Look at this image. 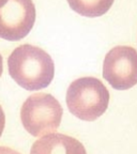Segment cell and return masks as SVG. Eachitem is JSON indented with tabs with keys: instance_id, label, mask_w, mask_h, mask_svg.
<instances>
[{
	"instance_id": "cell-9",
	"label": "cell",
	"mask_w": 137,
	"mask_h": 154,
	"mask_svg": "<svg viewBox=\"0 0 137 154\" xmlns=\"http://www.w3.org/2000/svg\"><path fill=\"white\" fill-rule=\"evenodd\" d=\"M0 154H19V153H17V152L14 151V150L9 149V148L0 147Z\"/></svg>"
},
{
	"instance_id": "cell-5",
	"label": "cell",
	"mask_w": 137,
	"mask_h": 154,
	"mask_svg": "<svg viewBox=\"0 0 137 154\" xmlns=\"http://www.w3.org/2000/svg\"><path fill=\"white\" fill-rule=\"evenodd\" d=\"M36 22V7L32 0H8L0 8V38L19 41L31 31Z\"/></svg>"
},
{
	"instance_id": "cell-1",
	"label": "cell",
	"mask_w": 137,
	"mask_h": 154,
	"mask_svg": "<svg viewBox=\"0 0 137 154\" xmlns=\"http://www.w3.org/2000/svg\"><path fill=\"white\" fill-rule=\"evenodd\" d=\"M8 67L15 82L28 91L48 87L55 75V64L51 56L30 44L15 48L9 56Z\"/></svg>"
},
{
	"instance_id": "cell-2",
	"label": "cell",
	"mask_w": 137,
	"mask_h": 154,
	"mask_svg": "<svg viewBox=\"0 0 137 154\" xmlns=\"http://www.w3.org/2000/svg\"><path fill=\"white\" fill-rule=\"evenodd\" d=\"M108 104V90L95 77L78 78L67 88V108L73 116L80 120H96L106 111Z\"/></svg>"
},
{
	"instance_id": "cell-6",
	"label": "cell",
	"mask_w": 137,
	"mask_h": 154,
	"mask_svg": "<svg viewBox=\"0 0 137 154\" xmlns=\"http://www.w3.org/2000/svg\"><path fill=\"white\" fill-rule=\"evenodd\" d=\"M30 154H87V152L83 143L75 138L51 133L32 144Z\"/></svg>"
},
{
	"instance_id": "cell-11",
	"label": "cell",
	"mask_w": 137,
	"mask_h": 154,
	"mask_svg": "<svg viewBox=\"0 0 137 154\" xmlns=\"http://www.w3.org/2000/svg\"><path fill=\"white\" fill-rule=\"evenodd\" d=\"M7 2H8V0H0V8H2Z\"/></svg>"
},
{
	"instance_id": "cell-3",
	"label": "cell",
	"mask_w": 137,
	"mask_h": 154,
	"mask_svg": "<svg viewBox=\"0 0 137 154\" xmlns=\"http://www.w3.org/2000/svg\"><path fill=\"white\" fill-rule=\"evenodd\" d=\"M63 109L51 94L34 93L23 104L20 120L25 130L33 137H40L57 131Z\"/></svg>"
},
{
	"instance_id": "cell-8",
	"label": "cell",
	"mask_w": 137,
	"mask_h": 154,
	"mask_svg": "<svg viewBox=\"0 0 137 154\" xmlns=\"http://www.w3.org/2000/svg\"><path fill=\"white\" fill-rule=\"evenodd\" d=\"M5 126V111H3L2 107L0 106V137H1V135H2Z\"/></svg>"
},
{
	"instance_id": "cell-4",
	"label": "cell",
	"mask_w": 137,
	"mask_h": 154,
	"mask_svg": "<svg viewBox=\"0 0 137 154\" xmlns=\"http://www.w3.org/2000/svg\"><path fill=\"white\" fill-rule=\"evenodd\" d=\"M103 77L116 90H128L137 84V51L131 46H116L106 54Z\"/></svg>"
},
{
	"instance_id": "cell-10",
	"label": "cell",
	"mask_w": 137,
	"mask_h": 154,
	"mask_svg": "<svg viewBox=\"0 0 137 154\" xmlns=\"http://www.w3.org/2000/svg\"><path fill=\"white\" fill-rule=\"evenodd\" d=\"M2 70H3V62H2V57L0 55V77L2 75Z\"/></svg>"
},
{
	"instance_id": "cell-7",
	"label": "cell",
	"mask_w": 137,
	"mask_h": 154,
	"mask_svg": "<svg viewBox=\"0 0 137 154\" xmlns=\"http://www.w3.org/2000/svg\"><path fill=\"white\" fill-rule=\"evenodd\" d=\"M71 9L86 17H99L108 12L114 0H67Z\"/></svg>"
}]
</instances>
